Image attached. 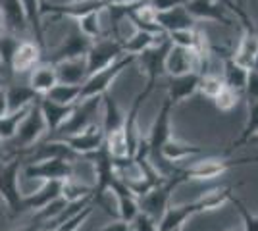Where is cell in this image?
I'll return each instance as SVG.
<instances>
[{"label": "cell", "mask_w": 258, "mask_h": 231, "mask_svg": "<svg viewBox=\"0 0 258 231\" xmlns=\"http://www.w3.org/2000/svg\"><path fill=\"white\" fill-rule=\"evenodd\" d=\"M247 77H248L247 67L237 64L231 56H227L226 60H224V77H222L224 85L235 89L239 93H243V89L247 85Z\"/></svg>", "instance_id": "27"}, {"label": "cell", "mask_w": 258, "mask_h": 231, "mask_svg": "<svg viewBox=\"0 0 258 231\" xmlns=\"http://www.w3.org/2000/svg\"><path fill=\"white\" fill-rule=\"evenodd\" d=\"M170 46H172V41L168 39V33H164L152 46L135 56V62H139V66L147 75V85L143 89L147 95H151L156 81L166 73V56L170 52Z\"/></svg>", "instance_id": "3"}, {"label": "cell", "mask_w": 258, "mask_h": 231, "mask_svg": "<svg viewBox=\"0 0 258 231\" xmlns=\"http://www.w3.org/2000/svg\"><path fill=\"white\" fill-rule=\"evenodd\" d=\"M18 44H20L18 35L6 33V31L0 35V64H2V75L6 77V79L12 77L10 64H12V56L16 52Z\"/></svg>", "instance_id": "31"}, {"label": "cell", "mask_w": 258, "mask_h": 231, "mask_svg": "<svg viewBox=\"0 0 258 231\" xmlns=\"http://www.w3.org/2000/svg\"><path fill=\"white\" fill-rule=\"evenodd\" d=\"M243 93L247 95V102H254L258 100V73L248 69V77H247V85L243 89Z\"/></svg>", "instance_id": "42"}, {"label": "cell", "mask_w": 258, "mask_h": 231, "mask_svg": "<svg viewBox=\"0 0 258 231\" xmlns=\"http://www.w3.org/2000/svg\"><path fill=\"white\" fill-rule=\"evenodd\" d=\"M4 33V22H2V14H0V35Z\"/></svg>", "instance_id": "49"}, {"label": "cell", "mask_w": 258, "mask_h": 231, "mask_svg": "<svg viewBox=\"0 0 258 231\" xmlns=\"http://www.w3.org/2000/svg\"><path fill=\"white\" fill-rule=\"evenodd\" d=\"M27 110H29V106H27V108H22V110L8 112L6 116L0 118V137H2V141H10L12 137L16 135V131H18L22 120L25 118Z\"/></svg>", "instance_id": "34"}, {"label": "cell", "mask_w": 258, "mask_h": 231, "mask_svg": "<svg viewBox=\"0 0 258 231\" xmlns=\"http://www.w3.org/2000/svg\"><path fill=\"white\" fill-rule=\"evenodd\" d=\"M0 14L4 22V31L14 35H22L27 27V16L23 12V6L20 0H0Z\"/></svg>", "instance_id": "18"}, {"label": "cell", "mask_w": 258, "mask_h": 231, "mask_svg": "<svg viewBox=\"0 0 258 231\" xmlns=\"http://www.w3.org/2000/svg\"><path fill=\"white\" fill-rule=\"evenodd\" d=\"M95 231H131V227H129V221L118 220V221H112V223H108V225L100 227V229H95Z\"/></svg>", "instance_id": "44"}, {"label": "cell", "mask_w": 258, "mask_h": 231, "mask_svg": "<svg viewBox=\"0 0 258 231\" xmlns=\"http://www.w3.org/2000/svg\"><path fill=\"white\" fill-rule=\"evenodd\" d=\"M199 83H201V73H197V71L170 75V79H168V99L172 100V104L175 106L177 102L193 97L199 91Z\"/></svg>", "instance_id": "17"}, {"label": "cell", "mask_w": 258, "mask_h": 231, "mask_svg": "<svg viewBox=\"0 0 258 231\" xmlns=\"http://www.w3.org/2000/svg\"><path fill=\"white\" fill-rule=\"evenodd\" d=\"M149 6H151L154 12H164L170 10V8H175V6H183L187 0H147Z\"/></svg>", "instance_id": "43"}, {"label": "cell", "mask_w": 258, "mask_h": 231, "mask_svg": "<svg viewBox=\"0 0 258 231\" xmlns=\"http://www.w3.org/2000/svg\"><path fill=\"white\" fill-rule=\"evenodd\" d=\"M203 152V148L201 146H195V144H189V143H183L179 139H175V137H170L164 146H162V158L166 160V162H179V160H185V158H189V156H193V154H201Z\"/></svg>", "instance_id": "25"}, {"label": "cell", "mask_w": 258, "mask_h": 231, "mask_svg": "<svg viewBox=\"0 0 258 231\" xmlns=\"http://www.w3.org/2000/svg\"><path fill=\"white\" fill-rule=\"evenodd\" d=\"M172 231H181V229H172Z\"/></svg>", "instance_id": "58"}, {"label": "cell", "mask_w": 258, "mask_h": 231, "mask_svg": "<svg viewBox=\"0 0 258 231\" xmlns=\"http://www.w3.org/2000/svg\"><path fill=\"white\" fill-rule=\"evenodd\" d=\"M231 197H233V187H218L205 193L203 197H199L193 202L177 204V206L170 204L164 212V216L160 218V221H158V231L183 229L187 220H191L197 214L210 212V210L224 206Z\"/></svg>", "instance_id": "1"}, {"label": "cell", "mask_w": 258, "mask_h": 231, "mask_svg": "<svg viewBox=\"0 0 258 231\" xmlns=\"http://www.w3.org/2000/svg\"><path fill=\"white\" fill-rule=\"evenodd\" d=\"M91 44H93V39H89L85 33H81L77 23H74L72 29L68 31V35L60 41V44L54 46L52 52L46 56V62L48 64H58V62H64V60H70V58L87 56Z\"/></svg>", "instance_id": "11"}, {"label": "cell", "mask_w": 258, "mask_h": 231, "mask_svg": "<svg viewBox=\"0 0 258 231\" xmlns=\"http://www.w3.org/2000/svg\"><path fill=\"white\" fill-rule=\"evenodd\" d=\"M58 83V77H56V69H54V64H39L35 66L29 71V87L39 95V97H44L50 89Z\"/></svg>", "instance_id": "23"}, {"label": "cell", "mask_w": 258, "mask_h": 231, "mask_svg": "<svg viewBox=\"0 0 258 231\" xmlns=\"http://www.w3.org/2000/svg\"><path fill=\"white\" fill-rule=\"evenodd\" d=\"M62 183L64 181H43V187L39 189L37 193L31 195H23V210H33V212H39L41 208H44L46 204H50L52 200H56L58 197H62Z\"/></svg>", "instance_id": "19"}, {"label": "cell", "mask_w": 258, "mask_h": 231, "mask_svg": "<svg viewBox=\"0 0 258 231\" xmlns=\"http://www.w3.org/2000/svg\"><path fill=\"white\" fill-rule=\"evenodd\" d=\"M237 4H241V0H237Z\"/></svg>", "instance_id": "57"}, {"label": "cell", "mask_w": 258, "mask_h": 231, "mask_svg": "<svg viewBox=\"0 0 258 231\" xmlns=\"http://www.w3.org/2000/svg\"><path fill=\"white\" fill-rule=\"evenodd\" d=\"M2 144H4V141H2V137H0V156H2Z\"/></svg>", "instance_id": "51"}, {"label": "cell", "mask_w": 258, "mask_h": 231, "mask_svg": "<svg viewBox=\"0 0 258 231\" xmlns=\"http://www.w3.org/2000/svg\"><path fill=\"white\" fill-rule=\"evenodd\" d=\"M100 99H102V106H104L102 129H104V135H108V133H112V131H116V129H119V127H123V118H125V116L121 114L116 99H114L108 91L100 97Z\"/></svg>", "instance_id": "28"}, {"label": "cell", "mask_w": 258, "mask_h": 231, "mask_svg": "<svg viewBox=\"0 0 258 231\" xmlns=\"http://www.w3.org/2000/svg\"><path fill=\"white\" fill-rule=\"evenodd\" d=\"M93 208H95V202H91V204H87L83 210H79L77 214H74V216H70L68 220L64 221V223H60L58 227L54 231H77L81 225H83V221L93 214Z\"/></svg>", "instance_id": "37"}, {"label": "cell", "mask_w": 258, "mask_h": 231, "mask_svg": "<svg viewBox=\"0 0 258 231\" xmlns=\"http://www.w3.org/2000/svg\"><path fill=\"white\" fill-rule=\"evenodd\" d=\"M23 174L29 179L66 181L74 174V166H72V160H66V158H46V160H39V162H29L25 166Z\"/></svg>", "instance_id": "12"}, {"label": "cell", "mask_w": 258, "mask_h": 231, "mask_svg": "<svg viewBox=\"0 0 258 231\" xmlns=\"http://www.w3.org/2000/svg\"><path fill=\"white\" fill-rule=\"evenodd\" d=\"M106 10V6L98 0H72V2H64V4H48L44 2L41 14L44 16H66L77 20L81 16H85L89 12H102Z\"/></svg>", "instance_id": "15"}, {"label": "cell", "mask_w": 258, "mask_h": 231, "mask_svg": "<svg viewBox=\"0 0 258 231\" xmlns=\"http://www.w3.org/2000/svg\"><path fill=\"white\" fill-rule=\"evenodd\" d=\"M172 100L166 99L164 104H162L160 112L156 116V120L151 127V135L145 139V144H147V158L156 170L158 174L164 177H170L173 174H177V168H173V164L166 162L162 158V146L164 143L172 137Z\"/></svg>", "instance_id": "2"}, {"label": "cell", "mask_w": 258, "mask_h": 231, "mask_svg": "<svg viewBox=\"0 0 258 231\" xmlns=\"http://www.w3.org/2000/svg\"><path fill=\"white\" fill-rule=\"evenodd\" d=\"M256 135H258V100H254V102H248V118L245 121L243 131H241V137L237 141H233V144H231V150L250 143Z\"/></svg>", "instance_id": "33"}, {"label": "cell", "mask_w": 258, "mask_h": 231, "mask_svg": "<svg viewBox=\"0 0 258 231\" xmlns=\"http://www.w3.org/2000/svg\"><path fill=\"white\" fill-rule=\"evenodd\" d=\"M164 33H151V31H143V29H135V33L129 37L127 41H121L123 44V52L125 54L137 56L143 50H147L149 46L156 43Z\"/></svg>", "instance_id": "29"}, {"label": "cell", "mask_w": 258, "mask_h": 231, "mask_svg": "<svg viewBox=\"0 0 258 231\" xmlns=\"http://www.w3.org/2000/svg\"><path fill=\"white\" fill-rule=\"evenodd\" d=\"M39 99H41V97L29 87V83H27V85H10V87H6L8 112L27 108V106H31L33 102H37Z\"/></svg>", "instance_id": "24"}, {"label": "cell", "mask_w": 258, "mask_h": 231, "mask_svg": "<svg viewBox=\"0 0 258 231\" xmlns=\"http://www.w3.org/2000/svg\"><path fill=\"white\" fill-rule=\"evenodd\" d=\"M179 183H183V177L179 174H173V176L166 177L162 183H158L156 187H152L147 195L137 198L139 210L145 212V214H149L156 221H160L166 208L170 206V198H172L173 189L177 187Z\"/></svg>", "instance_id": "8"}, {"label": "cell", "mask_w": 258, "mask_h": 231, "mask_svg": "<svg viewBox=\"0 0 258 231\" xmlns=\"http://www.w3.org/2000/svg\"><path fill=\"white\" fill-rule=\"evenodd\" d=\"M156 22L162 27V31L170 33V31H177V29L195 27L197 20L187 12L185 4H183V6H175V8H170V10L156 12Z\"/></svg>", "instance_id": "21"}, {"label": "cell", "mask_w": 258, "mask_h": 231, "mask_svg": "<svg viewBox=\"0 0 258 231\" xmlns=\"http://www.w3.org/2000/svg\"><path fill=\"white\" fill-rule=\"evenodd\" d=\"M77 27L81 29V33H85L89 39H98L102 37V25H100V12H89L85 16L76 20Z\"/></svg>", "instance_id": "35"}, {"label": "cell", "mask_w": 258, "mask_h": 231, "mask_svg": "<svg viewBox=\"0 0 258 231\" xmlns=\"http://www.w3.org/2000/svg\"><path fill=\"white\" fill-rule=\"evenodd\" d=\"M44 131H46V123H44L43 112L39 108V100H37L29 106V110L20 123L16 135L10 139V146L16 150V154L25 152L41 139V135Z\"/></svg>", "instance_id": "7"}, {"label": "cell", "mask_w": 258, "mask_h": 231, "mask_svg": "<svg viewBox=\"0 0 258 231\" xmlns=\"http://www.w3.org/2000/svg\"><path fill=\"white\" fill-rule=\"evenodd\" d=\"M81 95V85H70V83H56L44 97L54 100L58 104H76Z\"/></svg>", "instance_id": "32"}, {"label": "cell", "mask_w": 258, "mask_h": 231, "mask_svg": "<svg viewBox=\"0 0 258 231\" xmlns=\"http://www.w3.org/2000/svg\"><path fill=\"white\" fill-rule=\"evenodd\" d=\"M20 168H22V154H16V158H12L10 162L0 164V197L6 202L12 218L25 212L23 210V195L20 191V183H18Z\"/></svg>", "instance_id": "5"}, {"label": "cell", "mask_w": 258, "mask_h": 231, "mask_svg": "<svg viewBox=\"0 0 258 231\" xmlns=\"http://www.w3.org/2000/svg\"><path fill=\"white\" fill-rule=\"evenodd\" d=\"M8 114V100H6V89L0 87V118Z\"/></svg>", "instance_id": "45"}, {"label": "cell", "mask_w": 258, "mask_h": 231, "mask_svg": "<svg viewBox=\"0 0 258 231\" xmlns=\"http://www.w3.org/2000/svg\"><path fill=\"white\" fill-rule=\"evenodd\" d=\"M60 141H64L72 150L79 156H87V154L98 150L104 144V129L102 123H91L83 131L74 133V135H66L60 137Z\"/></svg>", "instance_id": "13"}, {"label": "cell", "mask_w": 258, "mask_h": 231, "mask_svg": "<svg viewBox=\"0 0 258 231\" xmlns=\"http://www.w3.org/2000/svg\"><path fill=\"white\" fill-rule=\"evenodd\" d=\"M43 231H54V229H43Z\"/></svg>", "instance_id": "56"}, {"label": "cell", "mask_w": 258, "mask_h": 231, "mask_svg": "<svg viewBox=\"0 0 258 231\" xmlns=\"http://www.w3.org/2000/svg\"><path fill=\"white\" fill-rule=\"evenodd\" d=\"M58 83H70V85H83L87 79V62L85 56L81 58H70L64 62L54 64Z\"/></svg>", "instance_id": "22"}, {"label": "cell", "mask_w": 258, "mask_h": 231, "mask_svg": "<svg viewBox=\"0 0 258 231\" xmlns=\"http://www.w3.org/2000/svg\"><path fill=\"white\" fill-rule=\"evenodd\" d=\"M44 2H46V0H41V4H44Z\"/></svg>", "instance_id": "55"}, {"label": "cell", "mask_w": 258, "mask_h": 231, "mask_svg": "<svg viewBox=\"0 0 258 231\" xmlns=\"http://www.w3.org/2000/svg\"><path fill=\"white\" fill-rule=\"evenodd\" d=\"M23 6V12L27 16L29 27L35 33V43H39L43 46V14H41V0H20Z\"/></svg>", "instance_id": "30"}, {"label": "cell", "mask_w": 258, "mask_h": 231, "mask_svg": "<svg viewBox=\"0 0 258 231\" xmlns=\"http://www.w3.org/2000/svg\"><path fill=\"white\" fill-rule=\"evenodd\" d=\"M129 227L131 231H158V221L139 210L137 216L129 221Z\"/></svg>", "instance_id": "40"}, {"label": "cell", "mask_w": 258, "mask_h": 231, "mask_svg": "<svg viewBox=\"0 0 258 231\" xmlns=\"http://www.w3.org/2000/svg\"><path fill=\"white\" fill-rule=\"evenodd\" d=\"M4 81H6V77H4V75H2V73H0V87L4 85Z\"/></svg>", "instance_id": "50"}, {"label": "cell", "mask_w": 258, "mask_h": 231, "mask_svg": "<svg viewBox=\"0 0 258 231\" xmlns=\"http://www.w3.org/2000/svg\"><path fill=\"white\" fill-rule=\"evenodd\" d=\"M43 62V50L41 44L33 43V41H20L16 52L12 56L10 73L18 75V73H27L31 71L35 66H39Z\"/></svg>", "instance_id": "16"}, {"label": "cell", "mask_w": 258, "mask_h": 231, "mask_svg": "<svg viewBox=\"0 0 258 231\" xmlns=\"http://www.w3.org/2000/svg\"><path fill=\"white\" fill-rule=\"evenodd\" d=\"M224 231H237V229H233V227H227V229H224Z\"/></svg>", "instance_id": "53"}, {"label": "cell", "mask_w": 258, "mask_h": 231, "mask_svg": "<svg viewBox=\"0 0 258 231\" xmlns=\"http://www.w3.org/2000/svg\"><path fill=\"white\" fill-rule=\"evenodd\" d=\"M258 162V156H250V158H227V156H218V158H205L201 162L187 166L183 170H177V174L183 177V181L189 179H214V177L226 174L227 170L237 168V166L254 164Z\"/></svg>", "instance_id": "4"}, {"label": "cell", "mask_w": 258, "mask_h": 231, "mask_svg": "<svg viewBox=\"0 0 258 231\" xmlns=\"http://www.w3.org/2000/svg\"><path fill=\"white\" fill-rule=\"evenodd\" d=\"M256 52H258L256 29H245V35H243L241 43L237 46L235 54L231 56V58L235 60L237 64H241V66H245L248 69L250 64H252V60H254V56H256Z\"/></svg>", "instance_id": "26"}, {"label": "cell", "mask_w": 258, "mask_h": 231, "mask_svg": "<svg viewBox=\"0 0 258 231\" xmlns=\"http://www.w3.org/2000/svg\"><path fill=\"white\" fill-rule=\"evenodd\" d=\"M248 69H252V71H256L258 73V52H256V56H254V60H252V64H250Z\"/></svg>", "instance_id": "48"}, {"label": "cell", "mask_w": 258, "mask_h": 231, "mask_svg": "<svg viewBox=\"0 0 258 231\" xmlns=\"http://www.w3.org/2000/svg\"><path fill=\"white\" fill-rule=\"evenodd\" d=\"M102 2L104 6H112V4H129V2H135V0H98Z\"/></svg>", "instance_id": "47"}, {"label": "cell", "mask_w": 258, "mask_h": 231, "mask_svg": "<svg viewBox=\"0 0 258 231\" xmlns=\"http://www.w3.org/2000/svg\"><path fill=\"white\" fill-rule=\"evenodd\" d=\"M229 200H231L237 208H239V214H241L243 223H245V229L243 231H258V216H252V214L247 210V206H245L241 200H237L235 197H231Z\"/></svg>", "instance_id": "41"}, {"label": "cell", "mask_w": 258, "mask_h": 231, "mask_svg": "<svg viewBox=\"0 0 258 231\" xmlns=\"http://www.w3.org/2000/svg\"><path fill=\"white\" fill-rule=\"evenodd\" d=\"M224 87V81L222 77L214 75V73H203L201 75V83H199V91L208 97V99H214L218 95V91Z\"/></svg>", "instance_id": "38"}, {"label": "cell", "mask_w": 258, "mask_h": 231, "mask_svg": "<svg viewBox=\"0 0 258 231\" xmlns=\"http://www.w3.org/2000/svg\"><path fill=\"white\" fill-rule=\"evenodd\" d=\"M252 141H254V143H258V135L254 137V139H252ZM252 141H250V143H252Z\"/></svg>", "instance_id": "52"}, {"label": "cell", "mask_w": 258, "mask_h": 231, "mask_svg": "<svg viewBox=\"0 0 258 231\" xmlns=\"http://www.w3.org/2000/svg\"><path fill=\"white\" fill-rule=\"evenodd\" d=\"M87 195H93V187H83V185H77V183H72V177L66 179L62 183V197L72 202V200H77V198H83Z\"/></svg>", "instance_id": "39"}, {"label": "cell", "mask_w": 258, "mask_h": 231, "mask_svg": "<svg viewBox=\"0 0 258 231\" xmlns=\"http://www.w3.org/2000/svg\"><path fill=\"white\" fill-rule=\"evenodd\" d=\"M76 104H58L54 100H48L46 97L39 99V108L43 112L44 123H46V131H50V137L60 129V125L68 120V116L72 114Z\"/></svg>", "instance_id": "20"}, {"label": "cell", "mask_w": 258, "mask_h": 231, "mask_svg": "<svg viewBox=\"0 0 258 231\" xmlns=\"http://www.w3.org/2000/svg\"><path fill=\"white\" fill-rule=\"evenodd\" d=\"M133 62H135V56L123 54L116 62H112L110 66L102 67V69H98V71L91 73V75H87V79L83 81V85H81L79 100L91 99V97H102L108 89H110V85L116 81V77L127 66H131Z\"/></svg>", "instance_id": "6"}, {"label": "cell", "mask_w": 258, "mask_h": 231, "mask_svg": "<svg viewBox=\"0 0 258 231\" xmlns=\"http://www.w3.org/2000/svg\"><path fill=\"white\" fill-rule=\"evenodd\" d=\"M102 106V99L100 97H91V99L77 100L72 114L68 116V120L60 125V129L54 133L50 139L56 137H66V135H74V133L83 131L85 127H89L93 123V116L97 114V110Z\"/></svg>", "instance_id": "10"}, {"label": "cell", "mask_w": 258, "mask_h": 231, "mask_svg": "<svg viewBox=\"0 0 258 231\" xmlns=\"http://www.w3.org/2000/svg\"><path fill=\"white\" fill-rule=\"evenodd\" d=\"M239 97H241V93H239V91H235V89L224 85V87L218 91V95H216L212 100H214V104H216V108H218V110L229 112V110H233V108L237 106Z\"/></svg>", "instance_id": "36"}, {"label": "cell", "mask_w": 258, "mask_h": 231, "mask_svg": "<svg viewBox=\"0 0 258 231\" xmlns=\"http://www.w3.org/2000/svg\"><path fill=\"white\" fill-rule=\"evenodd\" d=\"M18 231H43V223H39V221L33 220L27 227H23V229H18Z\"/></svg>", "instance_id": "46"}, {"label": "cell", "mask_w": 258, "mask_h": 231, "mask_svg": "<svg viewBox=\"0 0 258 231\" xmlns=\"http://www.w3.org/2000/svg\"><path fill=\"white\" fill-rule=\"evenodd\" d=\"M185 8L195 20H210V22H218L227 27L233 25L231 16L227 14L229 10L218 0H187Z\"/></svg>", "instance_id": "14"}, {"label": "cell", "mask_w": 258, "mask_h": 231, "mask_svg": "<svg viewBox=\"0 0 258 231\" xmlns=\"http://www.w3.org/2000/svg\"><path fill=\"white\" fill-rule=\"evenodd\" d=\"M125 54L123 52V44L121 39L116 37H98V41H93L89 52L85 56L87 62V75L95 73L102 67L110 66L112 62H116L118 58Z\"/></svg>", "instance_id": "9"}, {"label": "cell", "mask_w": 258, "mask_h": 231, "mask_svg": "<svg viewBox=\"0 0 258 231\" xmlns=\"http://www.w3.org/2000/svg\"><path fill=\"white\" fill-rule=\"evenodd\" d=\"M0 73H2V64H0Z\"/></svg>", "instance_id": "54"}]
</instances>
